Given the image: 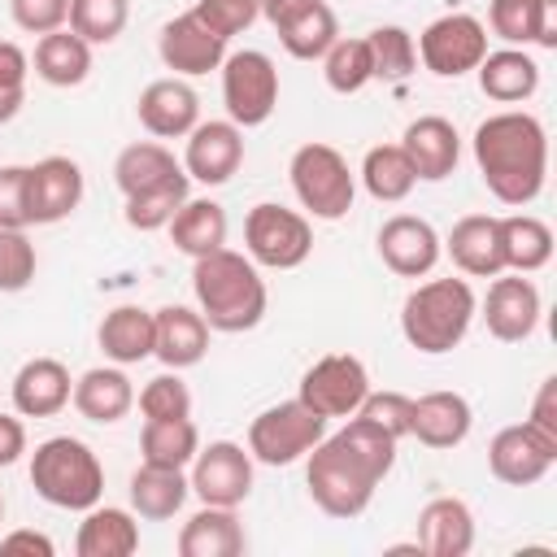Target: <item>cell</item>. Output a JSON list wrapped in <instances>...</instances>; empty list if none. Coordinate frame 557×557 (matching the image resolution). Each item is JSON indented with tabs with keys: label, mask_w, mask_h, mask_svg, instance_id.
I'll use <instances>...</instances> for the list:
<instances>
[{
	"label": "cell",
	"mask_w": 557,
	"mask_h": 557,
	"mask_svg": "<svg viewBox=\"0 0 557 557\" xmlns=\"http://www.w3.org/2000/svg\"><path fill=\"white\" fill-rule=\"evenodd\" d=\"M26 74H30V57L13 39H0V87H26Z\"/></svg>",
	"instance_id": "obj_52"
},
{
	"label": "cell",
	"mask_w": 557,
	"mask_h": 557,
	"mask_svg": "<svg viewBox=\"0 0 557 557\" xmlns=\"http://www.w3.org/2000/svg\"><path fill=\"white\" fill-rule=\"evenodd\" d=\"M418 548L431 557H466L474 548V513L457 496H435L418 513Z\"/></svg>",
	"instance_id": "obj_25"
},
{
	"label": "cell",
	"mask_w": 557,
	"mask_h": 557,
	"mask_svg": "<svg viewBox=\"0 0 557 557\" xmlns=\"http://www.w3.org/2000/svg\"><path fill=\"white\" fill-rule=\"evenodd\" d=\"M187 170L174 161V152L157 139H139V144H126L113 161V183L122 196H139L148 187H161L170 178H183Z\"/></svg>",
	"instance_id": "obj_31"
},
{
	"label": "cell",
	"mask_w": 557,
	"mask_h": 557,
	"mask_svg": "<svg viewBox=\"0 0 557 557\" xmlns=\"http://www.w3.org/2000/svg\"><path fill=\"white\" fill-rule=\"evenodd\" d=\"M187 483L205 505L235 509L252 492V453H244L235 440H213L209 448H196Z\"/></svg>",
	"instance_id": "obj_12"
},
{
	"label": "cell",
	"mask_w": 557,
	"mask_h": 557,
	"mask_svg": "<svg viewBox=\"0 0 557 557\" xmlns=\"http://www.w3.org/2000/svg\"><path fill=\"white\" fill-rule=\"evenodd\" d=\"M200 448V431L191 418H144L139 431V453L152 466H174L183 470Z\"/></svg>",
	"instance_id": "obj_37"
},
{
	"label": "cell",
	"mask_w": 557,
	"mask_h": 557,
	"mask_svg": "<svg viewBox=\"0 0 557 557\" xmlns=\"http://www.w3.org/2000/svg\"><path fill=\"white\" fill-rule=\"evenodd\" d=\"M35 244L26 239V231L0 226V292H22L35 278Z\"/></svg>",
	"instance_id": "obj_44"
},
{
	"label": "cell",
	"mask_w": 557,
	"mask_h": 557,
	"mask_svg": "<svg viewBox=\"0 0 557 557\" xmlns=\"http://www.w3.org/2000/svg\"><path fill=\"white\" fill-rule=\"evenodd\" d=\"M135 548H139V527L117 505H91L87 518L78 522V540H74L78 557H131Z\"/></svg>",
	"instance_id": "obj_32"
},
{
	"label": "cell",
	"mask_w": 557,
	"mask_h": 557,
	"mask_svg": "<svg viewBox=\"0 0 557 557\" xmlns=\"http://www.w3.org/2000/svg\"><path fill=\"white\" fill-rule=\"evenodd\" d=\"M474 161L487 191L500 205H531L544 191L548 174V135L535 113L505 109L479 122L474 131Z\"/></svg>",
	"instance_id": "obj_1"
},
{
	"label": "cell",
	"mask_w": 557,
	"mask_h": 557,
	"mask_svg": "<svg viewBox=\"0 0 557 557\" xmlns=\"http://www.w3.org/2000/svg\"><path fill=\"white\" fill-rule=\"evenodd\" d=\"M287 174H292L296 200H300L313 218L335 222V218H344V213L352 209L357 183H352V170H348V161H344L339 148H331V144H300V148L292 152Z\"/></svg>",
	"instance_id": "obj_6"
},
{
	"label": "cell",
	"mask_w": 557,
	"mask_h": 557,
	"mask_svg": "<svg viewBox=\"0 0 557 557\" xmlns=\"http://www.w3.org/2000/svg\"><path fill=\"white\" fill-rule=\"evenodd\" d=\"M474 292L466 278H431L422 287H413L400 305V335L409 339V348L418 352H453L470 322H474Z\"/></svg>",
	"instance_id": "obj_3"
},
{
	"label": "cell",
	"mask_w": 557,
	"mask_h": 557,
	"mask_svg": "<svg viewBox=\"0 0 557 557\" xmlns=\"http://www.w3.org/2000/svg\"><path fill=\"white\" fill-rule=\"evenodd\" d=\"M244 244H248L252 265H265V270H296V265L313 252V226H309L305 213L261 200V205H252L248 218H244Z\"/></svg>",
	"instance_id": "obj_8"
},
{
	"label": "cell",
	"mask_w": 557,
	"mask_h": 557,
	"mask_svg": "<svg viewBox=\"0 0 557 557\" xmlns=\"http://www.w3.org/2000/svg\"><path fill=\"white\" fill-rule=\"evenodd\" d=\"M444 244L435 235V226L426 218H413V213H396L379 226V257L392 274L400 278H422L435 270Z\"/></svg>",
	"instance_id": "obj_16"
},
{
	"label": "cell",
	"mask_w": 557,
	"mask_h": 557,
	"mask_svg": "<svg viewBox=\"0 0 557 557\" xmlns=\"http://www.w3.org/2000/svg\"><path fill=\"white\" fill-rule=\"evenodd\" d=\"M366 392H370V374H366L361 357H352V352H326V357H318L305 370L296 400H305L322 418H352L361 409Z\"/></svg>",
	"instance_id": "obj_10"
},
{
	"label": "cell",
	"mask_w": 557,
	"mask_h": 557,
	"mask_svg": "<svg viewBox=\"0 0 557 557\" xmlns=\"http://www.w3.org/2000/svg\"><path fill=\"white\" fill-rule=\"evenodd\" d=\"M361 183H366V191H370L374 200L396 205V200H405V196L413 191L418 174H413V165H409V157H405L400 144H379V148H370L366 161H361Z\"/></svg>",
	"instance_id": "obj_38"
},
{
	"label": "cell",
	"mask_w": 557,
	"mask_h": 557,
	"mask_svg": "<svg viewBox=\"0 0 557 557\" xmlns=\"http://www.w3.org/2000/svg\"><path fill=\"white\" fill-rule=\"evenodd\" d=\"M157 52L165 61V70H174L178 78H196V74H209L226 61V39L213 35L191 9L170 17L161 26V39H157Z\"/></svg>",
	"instance_id": "obj_14"
},
{
	"label": "cell",
	"mask_w": 557,
	"mask_h": 557,
	"mask_svg": "<svg viewBox=\"0 0 557 557\" xmlns=\"http://www.w3.org/2000/svg\"><path fill=\"white\" fill-rule=\"evenodd\" d=\"M326 435V418L313 413L305 400H278L261 409L248 426V453L261 466H292Z\"/></svg>",
	"instance_id": "obj_7"
},
{
	"label": "cell",
	"mask_w": 557,
	"mask_h": 557,
	"mask_svg": "<svg viewBox=\"0 0 557 557\" xmlns=\"http://www.w3.org/2000/svg\"><path fill=\"white\" fill-rule=\"evenodd\" d=\"M470 400L461 392H426L409 405V435L426 448H457L470 435Z\"/></svg>",
	"instance_id": "obj_24"
},
{
	"label": "cell",
	"mask_w": 557,
	"mask_h": 557,
	"mask_svg": "<svg viewBox=\"0 0 557 557\" xmlns=\"http://www.w3.org/2000/svg\"><path fill=\"white\" fill-rule=\"evenodd\" d=\"M322 74H326V87L339 91V96L361 91V87L374 78L366 39H335V44L322 52Z\"/></svg>",
	"instance_id": "obj_40"
},
{
	"label": "cell",
	"mask_w": 557,
	"mask_h": 557,
	"mask_svg": "<svg viewBox=\"0 0 557 557\" xmlns=\"http://www.w3.org/2000/svg\"><path fill=\"white\" fill-rule=\"evenodd\" d=\"M535 44L557 48V0H540L535 9Z\"/></svg>",
	"instance_id": "obj_55"
},
{
	"label": "cell",
	"mask_w": 557,
	"mask_h": 557,
	"mask_svg": "<svg viewBox=\"0 0 557 557\" xmlns=\"http://www.w3.org/2000/svg\"><path fill=\"white\" fill-rule=\"evenodd\" d=\"M483 322L505 344L527 339L540 326V287L522 274H509V278L496 274L487 287V300H483Z\"/></svg>",
	"instance_id": "obj_20"
},
{
	"label": "cell",
	"mask_w": 557,
	"mask_h": 557,
	"mask_svg": "<svg viewBox=\"0 0 557 557\" xmlns=\"http://www.w3.org/2000/svg\"><path fill=\"white\" fill-rule=\"evenodd\" d=\"M0 553H39V557H52V540L48 535H39V531H9L4 540H0Z\"/></svg>",
	"instance_id": "obj_54"
},
{
	"label": "cell",
	"mask_w": 557,
	"mask_h": 557,
	"mask_svg": "<svg viewBox=\"0 0 557 557\" xmlns=\"http://www.w3.org/2000/svg\"><path fill=\"white\" fill-rule=\"evenodd\" d=\"M191 13H196L213 35L231 39V35L248 30V26L261 17V0H196Z\"/></svg>",
	"instance_id": "obj_47"
},
{
	"label": "cell",
	"mask_w": 557,
	"mask_h": 557,
	"mask_svg": "<svg viewBox=\"0 0 557 557\" xmlns=\"http://www.w3.org/2000/svg\"><path fill=\"white\" fill-rule=\"evenodd\" d=\"M553 461H557V448H548L527 422L496 431L492 444H487V466H492V474H496L500 483H509V487H531V483H540V479L553 470Z\"/></svg>",
	"instance_id": "obj_18"
},
{
	"label": "cell",
	"mask_w": 557,
	"mask_h": 557,
	"mask_svg": "<svg viewBox=\"0 0 557 557\" xmlns=\"http://www.w3.org/2000/svg\"><path fill=\"white\" fill-rule=\"evenodd\" d=\"M26 453V426L13 413H0V466H13Z\"/></svg>",
	"instance_id": "obj_53"
},
{
	"label": "cell",
	"mask_w": 557,
	"mask_h": 557,
	"mask_svg": "<svg viewBox=\"0 0 557 557\" xmlns=\"http://www.w3.org/2000/svg\"><path fill=\"white\" fill-rule=\"evenodd\" d=\"M248 548V535L226 505L196 509L178 531V557H239Z\"/></svg>",
	"instance_id": "obj_27"
},
{
	"label": "cell",
	"mask_w": 557,
	"mask_h": 557,
	"mask_svg": "<svg viewBox=\"0 0 557 557\" xmlns=\"http://www.w3.org/2000/svg\"><path fill=\"white\" fill-rule=\"evenodd\" d=\"M139 413L144 418H191V392L178 374H157L139 392Z\"/></svg>",
	"instance_id": "obj_46"
},
{
	"label": "cell",
	"mask_w": 557,
	"mask_h": 557,
	"mask_svg": "<svg viewBox=\"0 0 557 557\" xmlns=\"http://www.w3.org/2000/svg\"><path fill=\"white\" fill-rule=\"evenodd\" d=\"M100 352L113 361V366H139L144 357H152V344H157V318L139 305H117L104 313L100 331Z\"/></svg>",
	"instance_id": "obj_28"
},
{
	"label": "cell",
	"mask_w": 557,
	"mask_h": 557,
	"mask_svg": "<svg viewBox=\"0 0 557 557\" xmlns=\"http://www.w3.org/2000/svg\"><path fill=\"white\" fill-rule=\"evenodd\" d=\"M535 9H540V0H492L487 4V26L509 48L535 44Z\"/></svg>",
	"instance_id": "obj_45"
},
{
	"label": "cell",
	"mask_w": 557,
	"mask_h": 557,
	"mask_svg": "<svg viewBox=\"0 0 557 557\" xmlns=\"http://www.w3.org/2000/svg\"><path fill=\"white\" fill-rule=\"evenodd\" d=\"M30 487L57 509L87 513L104 496V466L83 440L52 435L30 453Z\"/></svg>",
	"instance_id": "obj_4"
},
{
	"label": "cell",
	"mask_w": 557,
	"mask_h": 557,
	"mask_svg": "<svg viewBox=\"0 0 557 557\" xmlns=\"http://www.w3.org/2000/svg\"><path fill=\"white\" fill-rule=\"evenodd\" d=\"M131 22V0H70V30L87 44H113Z\"/></svg>",
	"instance_id": "obj_42"
},
{
	"label": "cell",
	"mask_w": 557,
	"mask_h": 557,
	"mask_svg": "<svg viewBox=\"0 0 557 557\" xmlns=\"http://www.w3.org/2000/svg\"><path fill=\"white\" fill-rule=\"evenodd\" d=\"M35 74L48 87H78L91 74V44L74 30H48L35 44Z\"/></svg>",
	"instance_id": "obj_33"
},
{
	"label": "cell",
	"mask_w": 557,
	"mask_h": 557,
	"mask_svg": "<svg viewBox=\"0 0 557 557\" xmlns=\"http://www.w3.org/2000/svg\"><path fill=\"white\" fill-rule=\"evenodd\" d=\"M261 13L270 17L283 52L296 61H318L339 39V22L326 0H274L261 4Z\"/></svg>",
	"instance_id": "obj_13"
},
{
	"label": "cell",
	"mask_w": 557,
	"mask_h": 557,
	"mask_svg": "<svg viewBox=\"0 0 557 557\" xmlns=\"http://www.w3.org/2000/svg\"><path fill=\"white\" fill-rule=\"evenodd\" d=\"M74 396V379L57 357H30L13 374V409L22 418H57Z\"/></svg>",
	"instance_id": "obj_23"
},
{
	"label": "cell",
	"mask_w": 557,
	"mask_h": 557,
	"mask_svg": "<svg viewBox=\"0 0 557 557\" xmlns=\"http://www.w3.org/2000/svg\"><path fill=\"white\" fill-rule=\"evenodd\" d=\"M9 13L26 35H48L70 22V0H9Z\"/></svg>",
	"instance_id": "obj_49"
},
{
	"label": "cell",
	"mask_w": 557,
	"mask_h": 557,
	"mask_svg": "<svg viewBox=\"0 0 557 557\" xmlns=\"http://www.w3.org/2000/svg\"><path fill=\"white\" fill-rule=\"evenodd\" d=\"M418 57H422V65L431 74L461 78L487 57V26L479 17H470V13H444L422 30Z\"/></svg>",
	"instance_id": "obj_11"
},
{
	"label": "cell",
	"mask_w": 557,
	"mask_h": 557,
	"mask_svg": "<svg viewBox=\"0 0 557 557\" xmlns=\"http://www.w3.org/2000/svg\"><path fill=\"white\" fill-rule=\"evenodd\" d=\"M83 200V170L70 157H44L26 165V209L35 226H52L70 218Z\"/></svg>",
	"instance_id": "obj_15"
},
{
	"label": "cell",
	"mask_w": 557,
	"mask_h": 557,
	"mask_svg": "<svg viewBox=\"0 0 557 557\" xmlns=\"http://www.w3.org/2000/svg\"><path fill=\"white\" fill-rule=\"evenodd\" d=\"M527 426L548 444L557 448V379H544L540 392H535V405L527 413Z\"/></svg>",
	"instance_id": "obj_51"
},
{
	"label": "cell",
	"mask_w": 557,
	"mask_h": 557,
	"mask_svg": "<svg viewBox=\"0 0 557 557\" xmlns=\"http://www.w3.org/2000/svg\"><path fill=\"white\" fill-rule=\"evenodd\" d=\"M0 522H4V496H0Z\"/></svg>",
	"instance_id": "obj_57"
},
{
	"label": "cell",
	"mask_w": 557,
	"mask_h": 557,
	"mask_svg": "<svg viewBox=\"0 0 557 557\" xmlns=\"http://www.w3.org/2000/svg\"><path fill=\"white\" fill-rule=\"evenodd\" d=\"M309 470H305V483H309V496L322 513L331 518H357L366 513V505L374 500V487L383 483L361 457H352L335 435L318 440L309 453Z\"/></svg>",
	"instance_id": "obj_5"
},
{
	"label": "cell",
	"mask_w": 557,
	"mask_h": 557,
	"mask_svg": "<svg viewBox=\"0 0 557 557\" xmlns=\"http://www.w3.org/2000/svg\"><path fill=\"white\" fill-rule=\"evenodd\" d=\"M453 265L470 278H496L505 274V244H500V218L492 213H466L461 222H453L448 239H444Z\"/></svg>",
	"instance_id": "obj_22"
},
{
	"label": "cell",
	"mask_w": 557,
	"mask_h": 557,
	"mask_svg": "<svg viewBox=\"0 0 557 557\" xmlns=\"http://www.w3.org/2000/svg\"><path fill=\"white\" fill-rule=\"evenodd\" d=\"M226 209L218 205V200H209V196H187L183 205H178V213L170 218V235H174V248L178 252H187V257H205V252H213V248H222L226 244Z\"/></svg>",
	"instance_id": "obj_35"
},
{
	"label": "cell",
	"mask_w": 557,
	"mask_h": 557,
	"mask_svg": "<svg viewBox=\"0 0 557 557\" xmlns=\"http://www.w3.org/2000/svg\"><path fill=\"white\" fill-rule=\"evenodd\" d=\"M261 4H274V0H261Z\"/></svg>",
	"instance_id": "obj_58"
},
{
	"label": "cell",
	"mask_w": 557,
	"mask_h": 557,
	"mask_svg": "<svg viewBox=\"0 0 557 557\" xmlns=\"http://www.w3.org/2000/svg\"><path fill=\"white\" fill-rule=\"evenodd\" d=\"M479 87L487 100L496 104H518V100H531L535 87H540V65L522 52V48H500V52H487L479 65Z\"/></svg>",
	"instance_id": "obj_30"
},
{
	"label": "cell",
	"mask_w": 557,
	"mask_h": 557,
	"mask_svg": "<svg viewBox=\"0 0 557 557\" xmlns=\"http://www.w3.org/2000/svg\"><path fill=\"white\" fill-rule=\"evenodd\" d=\"M218 70H222V100H226L231 122L239 131L270 122V113L278 109V70H274V61L257 48H244V52H231Z\"/></svg>",
	"instance_id": "obj_9"
},
{
	"label": "cell",
	"mask_w": 557,
	"mask_h": 557,
	"mask_svg": "<svg viewBox=\"0 0 557 557\" xmlns=\"http://www.w3.org/2000/svg\"><path fill=\"white\" fill-rule=\"evenodd\" d=\"M500 244H505V270H513V274H535L553 257V231H548V222H540L531 213L500 218Z\"/></svg>",
	"instance_id": "obj_36"
},
{
	"label": "cell",
	"mask_w": 557,
	"mask_h": 557,
	"mask_svg": "<svg viewBox=\"0 0 557 557\" xmlns=\"http://www.w3.org/2000/svg\"><path fill=\"white\" fill-rule=\"evenodd\" d=\"M135 113H139V126L152 139H183L200 122V96L178 74L174 78H157V83H148L139 91Z\"/></svg>",
	"instance_id": "obj_19"
},
{
	"label": "cell",
	"mask_w": 557,
	"mask_h": 557,
	"mask_svg": "<svg viewBox=\"0 0 557 557\" xmlns=\"http://www.w3.org/2000/svg\"><path fill=\"white\" fill-rule=\"evenodd\" d=\"M187 183L191 178L183 174V178H170V183L148 187L139 196H126V226H135V231H161V226H170V218L187 200Z\"/></svg>",
	"instance_id": "obj_43"
},
{
	"label": "cell",
	"mask_w": 557,
	"mask_h": 557,
	"mask_svg": "<svg viewBox=\"0 0 557 557\" xmlns=\"http://www.w3.org/2000/svg\"><path fill=\"white\" fill-rule=\"evenodd\" d=\"M335 440H339L352 457H361L379 479H387V470L396 466V444H400V440H392L383 426H374V422L361 418V413H352V418L335 431Z\"/></svg>",
	"instance_id": "obj_41"
},
{
	"label": "cell",
	"mask_w": 557,
	"mask_h": 557,
	"mask_svg": "<svg viewBox=\"0 0 557 557\" xmlns=\"http://www.w3.org/2000/svg\"><path fill=\"white\" fill-rule=\"evenodd\" d=\"M191 292H196V305H200V318L209 322V331L239 335L265 318V283H261L252 257L231 252L226 244L196 257Z\"/></svg>",
	"instance_id": "obj_2"
},
{
	"label": "cell",
	"mask_w": 557,
	"mask_h": 557,
	"mask_svg": "<svg viewBox=\"0 0 557 557\" xmlns=\"http://www.w3.org/2000/svg\"><path fill=\"white\" fill-rule=\"evenodd\" d=\"M157 318V344H152V357L170 370H187L196 366L205 352H209V322L187 309V305H165L152 313Z\"/></svg>",
	"instance_id": "obj_26"
},
{
	"label": "cell",
	"mask_w": 557,
	"mask_h": 557,
	"mask_svg": "<svg viewBox=\"0 0 557 557\" xmlns=\"http://www.w3.org/2000/svg\"><path fill=\"white\" fill-rule=\"evenodd\" d=\"M74 409L87 418V422H100V426H109V422H122L126 413H131V405H135V387H131V379L117 370V366H96V370H87L78 383H74Z\"/></svg>",
	"instance_id": "obj_29"
},
{
	"label": "cell",
	"mask_w": 557,
	"mask_h": 557,
	"mask_svg": "<svg viewBox=\"0 0 557 557\" xmlns=\"http://www.w3.org/2000/svg\"><path fill=\"white\" fill-rule=\"evenodd\" d=\"M244 161V131L226 117V122H196L187 131V152H183V170L187 178L218 187L226 183Z\"/></svg>",
	"instance_id": "obj_17"
},
{
	"label": "cell",
	"mask_w": 557,
	"mask_h": 557,
	"mask_svg": "<svg viewBox=\"0 0 557 557\" xmlns=\"http://www.w3.org/2000/svg\"><path fill=\"white\" fill-rule=\"evenodd\" d=\"M22 100H26V87H0V126L17 117Z\"/></svg>",
	"instance_id": "obj_56"
},
{
	"label": "cell",
	"mask_w": 557,
	"mask_h": 557,
	"mask_svg": "<svg viewBox=\"0 0 557 557\" xmlns=\"http://www.w3.org/2000/svg\"><path fill=\"white\" fill-rule=\"evenodd\" d=\"M366 48H370V65H374V78L383 83H400L413 74L418 65V44L405 26H379L366 35Z\"/></svg>",
	"instance_id": "obj_39"
},
{
	"label": "cell",
	"mask_w": 557,
	"mask_h": 557,
	"mask_svg": "<svg viewBox=\"0 0 557 557\" xmlns=\"http://www.w3.org/2000/svg\"><path fill=\"white\" fill-rule=\"evenodd\" d=\"M187 492H191V483H187L183 470H174V466H152V461H144V466L131 474V509H135L139 518H148V522L174 518V513L183 509Z\"/></svg>",
	"instance_id": "obj_34"
},
{
	"label": "cell",
	"mask_w": 557,
	"mask_h": 557,
	"mask_svg": "<svg viewBox=\"0 0 557 557\" xmlns=\"http://www.w3.org/2000/svg\"><path fill=\"white\" fill-rule=\"evenodd\" d=\"M400 148H405V157H409V165H413V174H418L422 183L448 178V174L457 170V161H461V135H457V126H453L448 117H440V113L413 117V122L405 126Z\"/></svg>",
	"instance_id": "obj_21"
},
{
	"label": "cell",
	"mask_w": 557,
	"mask_h": 557,
	"mask_svg": "<svg viewBox=\"0 0 557 557\" xmlns=\"http://www.w3.org/2000/svg\"><path fill=\"white\" fill-rule=\"evenodd\" d=\"M409 396H400V392H366V400H361V418H370L374 426H383L392 440H405L409 435Z\"/></svg>",
	"instance_id": "obj_48"
},
{
	"label": "cell",
	"mask_w": 557,
	"mask_h": 557,
	"mask_svg": "<svg viewBox=\"0 0 557 557\" xmlns=\"http://www.w3.org/2000/svg\"><path fill=\"white\" fill-rule=\"evenodd\" d=\"M0 226L26 231L30 209H26V165H0Z\"/></svg>",
	"instance_id": "obj_50"
}]
</instances>
